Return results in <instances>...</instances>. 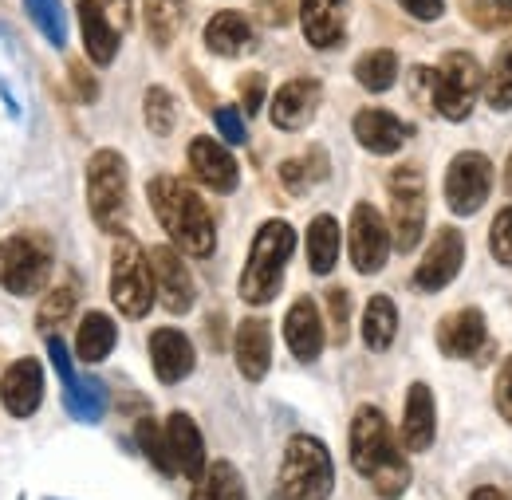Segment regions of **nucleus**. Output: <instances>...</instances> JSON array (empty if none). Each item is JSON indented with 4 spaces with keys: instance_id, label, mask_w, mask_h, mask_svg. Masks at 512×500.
I'll use <instances>...</instances> for the list:
<instances>
[{
    "instance_id": "obj_17",
    "label": "nucleus",
    "mask_w": 512,
    "mask_h": 500,
    "mask_svg": "<svg viewBox=\"0 0 512 500\" xmlns=\"http://www.w3.org/2000/svg\"><path fill=\"white\" fill-rule=\"evenodd\" d=\"M323 99V87L316 79H288L276 95H272V126L280 130H304V126L316 119Z\"/></svg>"
},
{
    "instance_id": "obj_15",
    "label": "nucleus",
    "mask_w": 512,
    "mask_h": 500,
    "mask_svg": "<svg viewBox=\"0 0 512 500\" xmlns=\"http://www.w3.org/2000/svg\"><path fill=\"white\" fill-rule=\"evenodd\" d=\"M190 170L193 178L213 193H233L241 182V170H237V158L217 142V138H205L197 134L190 142Z\"/></svg>"
},
{
    "instance_id": "obj_45",
    "label": "nucleus",
    "mask_w": 512,
    "mask_h": 500,
    "mask_svg": "<svg viewBox=\"0 0 512 500\" xmlns=\"http://www.w3.org/2000/svg\"><path fill=\"white\" fill-rule=\"evenodd\" d=\"M264 75L260 71H249L245 79H241V103H245V115H256L260 107H264Z\"/></svg>"
},
{
    "instance_id": "obj_1",
    "label": "nucleus",
    "mask_w": 512,
    "mask_h": 500,
    "mask_svg": "<svg viewBox=\"0 0 512 500\" xmlns=\"http://www.w3.org/2000/svg\"><path fill=\"white\" fill-rule=\"evenodd\" d=\"M351 465L375 485L383 500H398L410 485V465L386 426L383 410L375 406H359L351 422Z\"/></svg>"
},
{
    "instance_id": "obj_10",
    "label": "nucleus",
    "mask_w": 512,
    "mask_h": 500,
    "mask_svg": "<svg viewBox=\"0 0 512 500\" xmlns=\"http://www.w3.org/2000/svg\"><path fill=\"white\" fill-rule=\"evenodd\" d=\"M493 189V162L477 150H465L449 162L446 170V205L457 217H473Z\"/></svg>"
},
{
    "instance_id": "obj_18",
    "label": "nucleus",
    "mask_w": 512,
    "mask_h": 500,
    "mask_svg": "<svg viewBox=\"0 0 512 500\" xmlns=\"http://www.w3.org/2000/svg\"><path fill=\"white\" fill-rule=\"evenodd\" d=\"M300 28L312 48H339L347 40V0H300Z\"/></svg>"
},
{
    "instance_id": "obj_40",
    "label": "nucleus",
    "mask_w": 512,
    "mask_h": 500,
    "mask_svg": "<svg viewBox=\"0 0 512 500\" xmlns=\"http://www.w3.org/2000/svg\"><path fill=\"white\" fill-rule=\"evenodd\" d=\"M327 319H331V343H347V331H351V296L347 288H331L327 292Z\"/></svg>"
},
{
    "instance_id": "obj_26",
    "label": "nucleus",
    "mask_w": 512,
    "mask_h": 500,
    "mask_svg": "<svg viewBox=\"0 0 512 500\" xmlns=\"http://www.w3.org/2000/svg\"><path fill=\"white\" fill-rule=\"evenodd\" d=\"M355 138L371 154H398L402 142L410 138V130L402 126L398 115H390L383 107H367V111L355 115Z\"/></svg>"
},
{
    "instance_id": "obj_13",
    "label": "nucleus",
    "mask_w": 512,
    "mask_h": 500,
    "mask_svg": "<svg viewBox=\"0 0 512 500\" xmlns=\"http://www.w3.org/2000/svg\"><path fill=\"white\" fill-rule=\"evenodd\" d=\"M150 272H154V296L162 300V308L170 315H186L197 300V288H193V276L182 260V252L170 249V245H158L150 249Z\"/></svg>"
},
{
    "instance_id": "obj_9",
    "label": "nucleus",
    "mask_w": 512,
    "mask_h": 500,
    "mask_svg": "<svg viewBox=\"0 0 512 500\" xmlns=\"http://www.w3.org/2000/svg\"><path fill=\"white\" fill-rule=\"evenodd\" d=\"M48 272H52V256L36 237L16 233L0 241V288L4 292L32 296L48 284Z\"/></svg>"
},
{
    "instance_id": "obj_28",
    "label": "nucleus",
    "mask_w": 512,
    "mask_h": 500,
    "mask_svg": "<svg viewBox=\"0 0 512 500\" xmlns=\"http://www.w3.org/2000/svg\"><path fill=\"white\" fill-rule=\"evenodd\" d=\"M115 339H119V327L115 319L103 312H87L79 331H75V355L83 363H103L111 351H115Z\"/></svg>"
},
{
    "instance_id": "obj_14",
    "label": "nucleus",
    "mask_w": 512,
    "mask_h": 500,
    "mask_svg": "<svg viewBox=\"0 0 512 500\" xmlns=\"http://www.w3.org/2000/svg\"><path fill=\"white\" fill-rule=\"evenodd\" d=\"M461 264H465V237L453 225H446V229L434 233V241H430V249L422 256V264L414 268V288L418 292H442L446 284L457 280Z\"/></svg>"
},
{
    "instance_id": "obj_43",
    "label": "nucleus",
    "mask_w": 512,
    "mask_h": 500,
    "mask_svg": "<svg viewBox=\"0 0 512 500\" xmlns=\"http://www.w3.org/2000/svg\"><path fill=\"white\" fill-rule=\"evenodd\" d=\"M213 123H217V130H221V138L233 142V146H241V142L249 138L241 111H233V107H217V111H213Z\"/></svg>"
},
{
    "instance_id": "obj_2",
    "label": "nucleus",
    "mask_w": 512,
    "mask_h": 500,
    "mask_svg": "<svg viewBox=\"0 0 512 500\" xmlns=\"http://www.w3.org/2000/svg\"><path fill=\"white\" fill-rule=\"evenodd\" d=\"M150 197V209L158 217V225L166 229V237L174 241V249L190 252V256H213L217 249V229H213V217L205 209V201L197 197V189H190L182 178H154L146 186Z\"/></svg>"
},
{
    "instance_id": "obj_33",
    "label": "nucleus",
    "mask_w": 512,
    "mask_h": 500,
    "mask_svg": "<svg viewBox=\"0 0 512 500\" xmlns=\"http://www.w3.org/2000/svg\"><path fill=\"white\" fill-rule=\"evenodd\" d=\"M323 178H327V154L320 146H312L308 154H296L280 166V182L288 193H308L312 186H320Z\"/></svg>"
},
{
    "instance_id": "obj_16",
    "label": "nucleus",
    "mask_w": 512,
    "mask_h": 500,
    "mask_svg": "<svg viewBox=\"0 0 512 500\" xmlns=\"http://www.w3.org/2000/svg\"><path fill=\"white\" fill-rule=\"evenodd\" d=\"M0 402L12 418H32L44 402V367L36 359H16L0 378Z\"/></svg>"
},
{
    "instance_id": "obj_21",
    "label": "nucleus",
    "mask_w": 512,
    "mask_h": 500,
    "mask_svg": "<svg viewBox=\"0 0 512 500\" xmlns=\"http://www.w3.org/2000/svg\"><path fill=\"white\" fill-rule=\"evenodd\" d=\"M489 339V327H485V315L481 308H461V312H449L438 323V347L449 359H473Z\"/></svg>"
},
{
    "instance_id": "obj_30",
    "label": "nucleus",
    "mask_w": 512,
    "mask_h": 500,
    "mask_svg": "<svg viewBox=\"0 0 512 500\" xmlns=\"http://www.w3.org/2000/svg\"><path fill=\"white\" fill-rule=\"evenodd\" d=\"M142 20H146V32L158 48H170L174 36L182 32V20H186V0H142Z\"/></svg>"
},
{
    "instance_id": "obj_8",
    "label": "nucleus",
    "mask_w": 512,
    "mask_h": 500,
    "mask_svg": "<svg viewBox=\"0 0 512 500\" xmlns=\"http://www.w3.org/2000/svg\"><path fill=\"white\" fill-rule=\"evenodd\" d=\"M426 229V178L418 166H398L390 174V233L398 252L418 249Z\"/></svg>"
},
{
    "instance_id": "obj_41",
    "label": "nucleus",
    "mask_w": 512,
    "mask_h": 500,
    "mask_svg": "<svg viewBox=\"0 0 512 500\" xmlns=\"http://www.w3.org/2000/svg\"><path fill=\"white\" fill-rule=\"evenodd\" d=\"M469 16L481 28H497L512 20V0H469Z\"/></svg>"
},
{
    "instance_id": "obj_22",
    "label": "nucleus",
    "mask_w": 512,
    "mask_h": 500,
    "mask_svg": "<svg viewBox=\"0 0 512 500\" xmlns=\"http://www.w3.org/2000/svg\"><path fill=\"white\" fill-rule=\"evenodd\" d=\"M150 363H154V375L162 378L166 386H174V382L193 375L197 355H193V343L178 327H158L150 335Z\"/></svg>"
},
{
    "instance_id": "obj_44",
    "label": "nucleus",
    "mask_w": 512,
    "mask_h": 500,
    "mask_svg": "<svg viewBox=\"0 0 512 500\" xmlns=\"http://www.w3.org/2000/svg\"><path fill=\"white\" fill-rule=\"evenodd\" d=\"M493 398H497V410H501V418L512 422V355L501 363V371H497V386H493Z\"/></svg>"
},
{
    "instance_id": "obj_23",
    "label": "nucleus",
    "mask_w": 512,
    "mask_h": 500,
    "mask_svg": "<svg viewBox=\"0 0 512 500\" xmlns=\"http://www.w3.org/2000/svg\"><path fill=\"white\" fill-rule=\"evenodd\" d=\"M166 445H170V461H174V473L190 477V481H201L205 473V441H201V430L190 414H170L166 422Z\"/></svg>"
},
{
    "instance_id": "obj_6",
    "label": "nucleus",
    "mask_w": 512,
    "mask_h": 500,
    "mask_svg": "<svg viewBox=\"0 0 512 500\" xmlns=\"http://www.w3.org/2000/svg\"><path fill=\"white\" fill-rule=\"evenodd\" d=\"M87 205L99 229H123L127 221V162L119 150H99L87 162Z\"/></svg>"
},
{
    "instance_id": "obj_5",
    "label": "nucleus",
    "mask_w": 512,
    "mask_h": 500,
    "mask_svg": "<svg viewBox=\"0 0 512 500\" xmlns=\"http://www.w3.org/2000/svg\"><path fill=\"white\" fill-rule=\"evenodd\" d=\"M426 95H430V107L449 119V123H461L469 119L477 95H481V67L469 52H449L442 67H426Z\"/></svg>"
},
{
    "instance_id": "obj_31",
    "label": "nucleus",
    "mask_w": 512,
    "mask_h": 500,
    "mask_svg": "<svg viewBox=\"0 0 512 500\" xmlns=\"http://www.w3.org/2000/svg\"><path fill=\"white\" fill-rule=\"evenodd\" d=\"M398 335V308L390 296H371L367 312H363V343L371 351H386Z\"/></svg>"
},
{
    "instance_id": "obj_37",
    "label": "nucleus",
    "mask_w": 512,
    "mask_h": 500,
    "mask_svg": "<svg viewBox=\"0 0 512 500\" xmlns=\"http://www.w3.org/2000/svg\"><path fill=\"white\" fill-rule=\"evenodd\" d=\"M75 300H79L75 284H60L56 292H48L44 304H40V315H36V327L40 331H56L67 315H75Z\"/></svg>"
},
{
    "instance_id": "obj_42",
    "label": "nucleus",
    "mask_w": 512,
    "mask_h": 500,
    "mask_svg": "<svg viewBox=\"0 0 512 500\" xmlns=\"http://www.w3.org/2000/svg\"><path fill=\"white\" fill-rule=\"evenodd\" d=\"M489 249H493V256H497L501 264L512 268V209H501V213H497V221H493V229H489Z\"/></svg>"
},
{
    "instance_id": "obj_38",
    "label": "nucleus",
    "mask_w": 512,
    "mask_h": 500,
    "mask_svg": "<svg viewBox=\"0 0 512 500\" xmlns=\"http://www.w3.org/2000/svg\"><path fill=\"white\" fill-rule=\"evenodd\" d=\"M485 99H489L493 111H512V40L501 48V56H497V63H493Z\"/></svg>"
},
{
    "instance_id": "obj_3",
    "label": "nucleus",
    "mask_w": 512,
    "mask_h": 500,
    "mask_svg": "<svg viewBox=\"0 0 512 500\" xmlns=\"http://www.w3.org/2000/svg\"><path fill=\"white\" fill-rule=\"evenodd\" d=\"M296 252V229L288 221H264L256 229L253 249L245 260V272H241V300L245 304H272L284 288V268Z\"/></svg>"
},
{
    "instance_id": "obj_46",
    "label": "nucleus",
    "mask_w": 512,
    "mask_h": 500,
    "mask_svg": "<svg viewBox=\"0 0 512 500\" xmlns=\"http://www.w3.org/2000/svg\"><path fill=\"white\" fill-rule=\"evenodd\" d=\"M71 87H75V95H79L83 103H95V99H99V83L87 75L83 63H71Z\"/></svg>"
},
{
    "instance_id": "obj_39",
    "label": "nucleus",
    "mask_w": 512,
    "mask_h": 500,
    "mask_svg": "<svg viewBox=\"0 0 512 500\" xmlns=\"http://www.w3.org/2000/svg\"><path fill=\"white\" fill-rule=\"evenodd\" d=\"M134 438H138V449L154 461V469L158 473H174V461H170V445H166V430H158V422H150V418H142L138 422V430H134Z\"/></svg>"
},
{
    "instance_id": "obj_20",
    "label": "nucleus",
    "mask_w": 512,
    "mask_h": 500,
    "mask_svg": "<svg viewBox=\"0 0 512 500\" xmlns=\"http://www.w3.org/2000/svg\"><path fill=\"white\" fill-rule=\"evenodd\" d=\"M233 355H237V371L249 382H260L268 375V367H272V327H268V319L249 315V319L237 323Z\"/></svg>"
},
{
    "instance_id": "obj_47",
    "label": "nucleus",
    "mask_w": 512,
    "mask_h": 500,
    "mask_svg": "<svg viewBox=\"0 0 512 500\" xmlns=\"http://www.w3.org/2000/svg\"><path fill=\"white\" fill-rule=\"evenodd\" d=\"M398 4L414 20H442V12H446V0H398Z\"/></svg>"
},
{
    "instance_id": "obj_36",
    "label": "nucleus",
    "mask_w": 512,
    "mask_h": 500,
    "mask_svg": "<svg viewBox=\"0 0 512 500\" xmlns=\"http://www.w3.org/2000/svg\"><path fill=\"white\" fill-rule=\"evenodd\" d=\"M142 115H146V126L154 134H174V123H178V103L166 87H150L146 99H142Z\"/></svg>"
},
{
    "instance_id": "obj_4",
    "label": "nucleus",
    "mask_w": 512,
    "mask_h": 500,
    "mask_svg": "<svg viewBox=\"0 0 512 500\" xmlns=\"http://www.w3.org/2000/svg\"><path fill=\"white\" fill-rule=\"evenodd\" d=\"M335 489V465L320 438L296 434L280 461V493L288 500H327Z\"/></svg>"
},
{
    "instance_id": "obj_24",
    "label": "nucleus",
    "mask_w": 512,
    "mask_h": 500,
    "mask_svg": "<svg viewBox=\"0 0 512 500\" xmlns=\"http://www.w3.org/2000/svg\"><path fill=\"white\" fill-rule=\"evenodd\" d=\"M438 414H434V390L426 382H414L406 390V414H402V445L410 453H422L434 445Z\"/></svg>"
},
{
    "instance_id": "obj_12",
    "label": "nucleus",
    "mask_w": 512,
    "mask_h": 500,
    "mask_svg": "<svg viewBox=\"0 0 512 500\" xmlns=\"http://www.w3.org/2000/svg\"><path fill=\"white\" fill-rule=\"evenodd\" d=\"M347 241H351V264H355V272H363V276L379 272L386 264V256H390V229H386L383 213L375 205L359 201L351 209V237Z\"/></svg>"
},
{
    "instance_id": "obj_7",
    "label": "nucleus",
    "mask_w": 512,
    "mask_h": 500,
    "mask_svg": "<svg viewBox=\"0 0 512 500\" xmlns=\"http://www.w3.org/2000/svg\"><path fill=\"white\" fill-rule=\"evenodd\" d=\"M111 300L127 319H142L154 304L150 256L138 249L130 237H119V245L111 252Z\"/></svg>"
},
{
    "instance_id": "obj_32",
    "label": "nucleus",
    "mask_w": 512,
    "mask_h": 500,
    "mask_svg": "<svg viewBox=\"0 0 512 500\" xmlns=\"http://www.w3.org/2000/svg\"><path fill=\"white\" fill-rule=\"evenodd\" d=\"M190 500H249V493H245L241 473L229 461H213V465H205Z\"/></svg>"
},
{
    "instance_id": "obj_50",
    "label": "nucleus",
    "mask_w": 512,
    "mask_h": 500,
    "mask_svg": "<svg viewBox=\"0 0 512 500\" xmlns=\"http://www.w3.org/2000/svg\"><path fill=\"white\" fill-rule=\"evenodd\" d=\"M505 193H512V154L509 162H505Z\"/></svg>"
},
{
    "instance_id": "obj_25",
    "label": "nucleus",
    "mask_w": 512,
    "mask_h": 500,
    "mask_svg": "<svg viewBox=\"0 0 512 500\" xmlns=\"http://www.w3.org/2000/svg\"><path fill=\"white\" fill-rule=\"evenodd\" d=\"M79 28H83V48L87 56L107 67V63L119 56V40H123V28L95 4V0H79Z\"/></svg>"
},
{
    "instance_id": "obj_11",
    "label": "nucleus",
    "mask_w": 512,
    "mask_h": 500,
    "mask_svg": "<svg viewBox=\"0 0 512 500\" xmlns=\"http://www.w3.org/2000/svg\"><path fill=\"white\" fill-rule=\"evenodd\" d=\"M48 355H52V367H56V375L64 382V406L71 410V418H79V422H99L103 410H107V390H103V382L91 375H75L71 355H67V347L56 335L48 339Z\"/></svg>"
},
{
    "instance_id": "obj_48",
    "label": "nucleus",
    "mask_w": 512,
    "mask_h": 500,
    "mask_svg": "<svg viewBox=\"0 0 512 500\" xmlns=\"http://www.w3.org/2000/svg\"><path fill=\"white\" fill-rule=\"evenodd\" d=\"M256 8L264 16V24H288V16H292V0H256Z\"/></svg>"
},
{
    "instance_id": "obj_29",
    "label": "nucleus",
    "mask_w": 512,
    "mask_h": 500,
    "mask_svg": "<svg viewBox=\"0 0 512 500\" xmlns=\"http://www.w3.org/2000/svg\"><path fill=\"white\" fill-rule=\"evenodd\" d=\"M339 264V221L331 213H320L308 225V268L316 276H327Z\"/></svg>"
},
{
    "instance_id": "obj_27",
    "label": "nucleus",
    "mask_w": 512,
    "mask_h": 500,
    "mask_svg": "<svg viewBox=\"0 0 512 500\" xmlns=\"http://www.w3.org/2000/svg\"><path fill=\"white\" fill-rule=\"evenodd\" d=\"M256 32L249 24V16L241 12H217L209 24H205V48L221 60H237L245 52H253Z\"/></svg>"
},
{
    "instance_id": "obj_19",
    "label": "nucleus",
    "mask_w": 512,
    "mask_h": 500,
    "mask_svg": "<svg viewBox=\"0 0 512 500\" xmlns=\"http://www.w3.org/2000/svg\"><path fill=\"white\" fill-rule=\"evenodd\" d=\"M284 343H288L292 359H300V363H316V359H320L323 319L312 296H300V300L288 308V315H284Z\"/></svg>"
},
{
    "instance_id": "obj_34",
    "label": "nucleus",
    "mask_w": 512,
    "mask_h": 500,
    "mask_svg": "<svg viewBox=\"0 0 512 500\" xmlns=\"http://www.w3.org/2000/svg\"><path fill=\"white\" fill-rule=\"evenodd\" d=\"M355 79L367 87V91H390L394 79H398V56L390 48H375V52H363L355 63Z\"/></svg>"
},
{
    "instance_id": "obj_49",
    "label": "nucleus",
    "mask_w": 512,
    "mask_h": 500,
    "mask_svg": "<svg viewBox=\"0 0 512 500\" xmlns=\"http://www.w3.org/2000/svg\"><path fill=\"white\" fill-rule=\"evenodd\" d=\"M469 500H512L505 489H497V485H481V489H473V497Z\"/></svg>"
},
{
    "instance_id": "obj_35",
    "label": "nucleus",
    "mask_w": 512,
    "mask_h": 500,
    "mask_svg": "<svg viewBox=\"0 0 512 500\" xmlns=\"http://www.w3.org/2000/svg\"><path fill=\"white\" fill-rule=\"evenodd\" d=\"M24 12L28 20L48 36V44L64 48L67 44V12H64V0H24Z\"/></svg>"
}]
</instances>
